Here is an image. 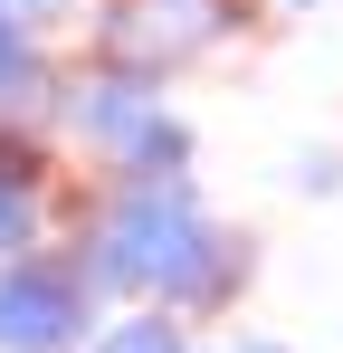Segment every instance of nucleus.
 Returning <instances> with one entry per match:
<instances>
[{
	"mask_svg": "<svg viewBox=\"0 0 343 353\" xmlns=\"http://www.w3.org/2000/svg\"><path fill=\"white\" fill-rule=\"evenodd\" d=\"M86 277L105 296H153L172 315H200L238 287V239L210 230L191 181H124L86 239Z\"/></svg>",
	"mask_w": 343,
	"mask_h": 353,
	"instance_id": "obj_1",
	"label": "nucleus"
},
{
	"mask_svg": "<svg viewBox=\"0 0 343 353\" xmlns=\"http://www.w3.org/2000/svg\"><path fill=\"white\" fill-rule=\"evenodd\" d=\"M96 277L67 258H0V353H76L96 344Z\"/></svg>",
	"mask_w": 343,
	"mask_h": 353,
	"instance_id": "obj_2",
	"label": "nucleus"
},
{
	"mask_svg": "<svg viewBox=\"0 0 343 353\" xmlns=\"http://www.w3.org/2000/svg\"><path fill=\"white\" fill-rule=\"evenodd\" d=\"M86 353H191V334H181V315H172V305H153V315H124V325H105Z\"/></svg>",
	"mask_w": 343,
	"mask_h": 353,
	"instance_id": "obj_3",
	"label": "nucleus"
},
{
	"mask_svg": "<svg viewBox=\"0 0 343 353\" xmlns=\"http://www.w3.org/2000/svg\"><path fill=\"white\" fill-rule=\"evenodd\" d=\"M29 86H39V48H29V29L0 10V105H10V96H29Z\"/></svg>",
	"mask_w": 343,
	"mask_h": 353,
	"instance_id": "obj_4",
	"label": "nucleus"
},
{
	"mask_svg": "<svg viewBox=\"0 0 343 353\" xmlns=\"http://www.w3.org/2000/svg\"><path fill=\"white\" fill-rule=\"evenodd\" d=\"M220 353H286V344H267V334H229Z\"/></svg>",
	"mask_w": 343,
	"mask_h": 353,
	"instance_id": "obj_5",
	"label": "nucleus"
},
{
	"mask_svg": "<svg viewBox=\"0 0 343 353\" xmlns=\"http://www.w3.org/2000/svg\"><path fill=\"white\" fill-rule=\"evenodd\" d=\"M286 10H305V0H286Z\"/></svg>",
	"mask_w": 343,
	"mask_h": 353,
	"instance_id": "obj_6",
	"label": "nucleus"
}]
</instances>
